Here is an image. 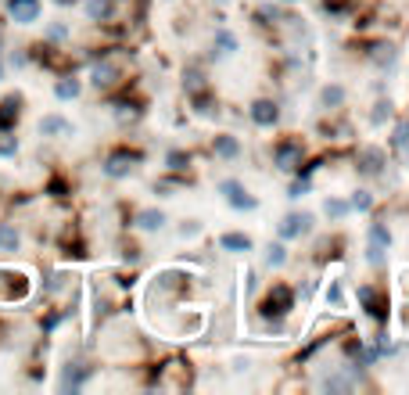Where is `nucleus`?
<instances>
[{"instance_id": "f257e3e1", "label": "nucleus", "mask_w": 409, "mask_h": 395, "mask_svg": "<svg viewBox=\"0 0 409 395\" xmlns=\"http://www.w3.org/2000/svg\"><path fill=\"white\" fill-rule=\"evenodd\" d=\"M387 244H392V234H387V226L384 223H374L370 226V244H366V259H370L374 266L384 262V252H387Z\"/></svg>"}, {"instance_id": "f03ea898", "label": "nucleus", "mask_w": 409, "mask_h": 395, "mask_svg": "<svg viewBox=\"0 0 409 395\" xmlns=\"http://www.w3.org/2000/svg\"><path fill=\"white\" fill-rule=\"evenodd\" d=\"M273 162H276V169H284V173H294L298 165H301V144H294V140H284V144H276V151H273Z\"/></svg>"}, {"instance_id": "7ed1b4c3", "label": "nucleus", "mask_w": 409, "mask_h": 395, "mask_svg": "<svg viewBox=\"0 0 409 395\" xmlns=\"http://www.w3.org/2000/svg\"><path fill=\"white\" fill-rule=\"evenodd\" d=\"M219 194H226V201L233 205V209H255V198H251L237 180H223V183H219Z\"/></svg>"}, {"instance_id": "20e7f679", "label": "nucleus", "mask_w": 409, "mask_h": 395, "mask_svg": "<svg viewBox=\"0 0 409 395\" xmlns=\"http://www.w3.org/2000/svg\"><path fill=\"white\" fill-rule=\"evenodd\" d=\"M8 11H11L15 22L29 26V22H36V18H40V0H11Z\"/></svg>"}, {"instance_id": "39448f33", "label": "nucleus", "mask_w": 409, "mask_h": 395, "mask_svg": "<svg viewBox=\"0 0 409 395\" xmlns=\"http://www.w3.org/2000/svg\"><path fill=\"white\" fill-rule=\"evenodd\" d=\"M309 216L306 212H301V216H284V223H280V237H284V241H291V237H301V234H306L309 230Z\"/></svg>"}, {"instance_id": "423d86ee", "label": "nucleus", "mask_w": 409, "mask_h": 395, "mask_svg": "<svg viewBox=\"0 0 409 395\" xmlns=\"http://www.w3.org/2000/svg\"><path fill=\"white\" fill-rule=\"evenodd\" d=\"M276 119H280V112H276L273 101H255L251 105V122L255 126H273Z\"/></svg>"}, {"instance_id": "0eeeda50", "label": "nucleus", "mask_w": 409, "mask_h": 395, "mask_svg": "<svg viewBox=\"0 0 409 395\" xmlns=\"http://www.w3.org/2000/svg\"><path fill=\"white\" fill-rule=\"evenodd\" d=\"M133 162H137V155H126V151H119V155H112V158L104 162V173L119 180V176H126L129 169H133Z\"/></svg>"}, {"instance_id": "6e6552de", "label": "nucleus", "mask_w": 409, "mask_h": 395, "mask_svg": "<svg viewBox=\"0 0 409 395\" xmlns=\"http://www.w3.org/2000/svg\"><path fill=\"white\" fill-rule=\"evenodd\" d=\"M381 165H384V155H381L377 148H362V155H359V169H362L366 176H377Z\"/></svg>"}, {"instance_id": "1a4fd4ad", "label": "nucleus", "mask_w": 409, "mask_h": 395, "mask_svg": "<svg viewBox=\"0 0 409 395\" xmlns=\"http://www.w3.org/2000/svg\"><path fill=\"white\" fill-rule=\"evenodd\" d=\"M40 133H43V137H58V133L69 137V133H72V122H65L61 115H47V119L40 122Z\"/></svg>"}, {"instance_id": "9d476101", "label": "nucleus", "mask_w": 409, "mask_h": 395, "mask_svg": "<svg viewBox=\"0 0 409 395\" xmlns=\"http://www.w3.org/2000/svg\"><path fill=\"white\" fill-rule=\"evenodd\" d=\"M212 148H215V155H219V158H237V155H241V144H237V137H230V133L215 137Z\"/></svg>"}, {"instance_id": "9b49d317", "label": "nucleus", "mask_w": 409, "mask_h": 395, "mask_svg": "<svg viewBox=\"0 0 409 395\" xmlns=\"http://www.w3.org/2000/svg\"><path fill=\"white\" fill-rule=\"evenodd\" d=\"M291 309V291L287 287H276L273 295H269V302H266V313H287Z\"/></svg>"}, {"instance_id": "f8f14e48", "label": "nucleus", "mask_w": 409, "mask_h": 395, "mask_svg": "<svg viewBox=\"0 0 409 395\" xmlns=\"http://www.w3.org/2000/svg\"><path fill=\"white\" fill-rule=\"evenodd\" d=\"M219 244L226 248V252H251V237L248 234H223Z\"/></svg>"}, {"instance_id": "ddd939ff", "label": "nucleus", "mask_w": 409, "mask_h": 395, "mask_svg": "<svg viewBox=\"0 0 409 395\" xmlns=\"http://www.w3.org/2000/svg\"><path fill=\"white\" fill-rule=\"evenodd\" d=\"M359 302L366 305V313H370V317H384V309H377V291L374 287H359Z\"/></svg>"}, {"instance_id": "4468645a", "label": "nucleus", "mask_w": 409, "mask_h": 395, "mask_svg": "<svg viewBox=\"0 0 409 395\" xmlns=\"http://www.w3.org/2000/svg\"><path fill=\"white\" fill-rule=\"evenodd\" d=\"M162 223H165V216L155 212V209H144V212L137 216V226H140V230H158Z\"/></svg>"}, {"instance_id": "2eb2a0df", "label": "nucleus", "mask_w": 409, "mask_h": 395, "mask_svg": "<svg viewBox=\"0 0 409 395\" xmlns=\"http://www.w3.org/2000/svg\"><path fill=\"white\" fill-rule=\"evenodd\" d=\"M86 15H90L94 22H101V18L112 15V0H86Z\"/></svg>"}, {"instance_id": "dca6fc26", "label": "nucleus", "mask_w": 409, "mask_h": 395, "mask_svg": "<svg viewBox=\"0 0 409 395\" xmlns=\"http://www.w3.org/2000/svg\"><path fill=\"white\" fill-rule=\"evenodd\" d=\"M115 83V65H94V87H112Z\"/></svg>"}, {"instance_id": "f3484780", "label": "nucleus", "mask_w": 409, "mask_h": 395, "mask_svg": "<svg viewBox=\"0 0 409 395\" xmlns=\"http://www.w3.org/2000/svg\"><path fill=\"white\" fill-rule=\"evenodd\" d=\"M0 248H4V252H15L18 248V230L8 223H0Z\"/></svg>"}, {"instance_id": "a211bd4d", "label": "nucleus", "mask_w": 409, "mask_h": 395, "mask_svg": "<svg viewBox=\"0 0 409 395\" xmlns=\"http://www.w3.org/2000/svg\"><path fill=\"white\" fill-rule=\"evenodd\" d=\"M392 144H395V148H409V119H402L399 126H395V133H392Z\"/></svg>"}, {"instance_id": "6ab92c4d", "label": "nucleus", "mask_w": 409, "mask_h": 395, "mask_svg": "<svg viewBox=\"0 0 409 395\" xmlns=\"http://www.w3.org/2000/svg\"><path fill=\"white\" fill-rule=\"evenodd\" d=\"M165 162H169V169H172V173H180V169H187V165H190V158H187L183 151H169Z\"/></svg>"}, {"instance_id": "aec40b11", "label": "nucleus", "mask_w": 409, "mask_h": 395, "mask_svg": "<svg viewBox=\"0 0 409 395\" xmlns=\"http://www.w3.org/2000/svg\"><path fill=\"white\" fill-rule=\"evenodd\" d=\"M319 101H323L327 108H331V105H341V101H344V90H341V87H327V90L319 94Z\"/></svg>"}, {"instance_id": "412c9836", "label": "nucleus", "mask_w": 409, "mask_h": 395, "mask_svg": "<svg viewBox=\"0 0 409 395\" xmlns=\"http://www.w3.org/2000/svg\"><path fill=\"white\" fill-rule=\"evenodd\" d=\"M183 87H187L190 94H201V90H205V76H201V72H187Z\"/></svg>"}, {"instance_id": "4be33fe9", "label": "nucleus", "mask_w": 409, "mask_h": 395, "mask_svg": "<svg viewBox=\"0 0 409 395\" xmlns=\"http://www.w3.org/2000/svg\"><path fill=\"white\" fill-rule=\"evenodd\" d=\"M54 90H58V97H65V101H69V97H76V94H79V83H76V79H61Z\"/></svg>"}, {"instance_id": "5701e85b", "label": "nucleus", "mask_w": 409, "mask_h": 395, "mask_svg": "<svg viewBox=\"0 0 409 395\" xmlns=\"http://www.w3.org/2000/svg\"><path fill=\"white\" fill-rule=\"evenodd\" d=\"M323 212H327L331 219H341L344 212H349V205H344V201H337V198H331L327 205H323Z\"/></svg>"}, {"instance_id": "b1692460", "label": "nucleus", "mask_w": 409, "mask_h": 395, "mask_svg": "<svg viewBox=\"0 0 409 395\" xmlns=\"http://www.w3.org/2000/svg\"><path fill=\"white\" fill-rule=\"evenodd\" d=\"M352 209H359V212H370V209H374V198L366 194V191H356V194H352Z\"/></svg>"}, {"instance_id": "393cba45", "label": "nucleus", "mask_w": 409, "mask_h": 395, "mask_svg": "<svg viewBox=\"0 0 409 395\" xmlns=\"http://www.w3.org/2000/svg\"><path fill=\"white\" fill-rule=\"evenodd\" d=\"M215 44L223 47V54H233V51H237V40H233L230 33H215Z\"/></svg>"}, {"instance_id": "a878e982", "label": "nucleus", "mask_w": 409, "mask_h": 395, "mask_svg": "<svg viewBox=\"0 0 409 395\" xmlns=\"http://www.w3.org/2000/svg\"><path fill=\"white\" fill-rule=\"evenodd\" d=\"M370 54H374L377 61H392V58H395V51H392V44H387V47H384V44H374V47H370Z\"/></svg>"}, {"instance_id": "bb28decb", "label": "nucleus", "mask_w": 409, "mask_h": 395, "mask_svg": "<svg viewBox=\"0 0 409 395\" xmlns=\"http://www.w3.org/2000/svg\"><path fill=\"white\" fill-rule=\"evenodd\" d=\"M284 259H287V255H284V244H273V248H269V266H280Z\"/></svg>"}, {"instance_id": "cd10ccee", "label": "nucleus", "mask_w": 409, "mask_h": 395, "mask_svg": "<svg viewBox=\"0 0 409 395\" xmlns=\"http://www.w3.org/2000/svg\"><path fill=\"white\" fill-rule=\"evenodd\" d=\"M306 191H309V183H306V180H294V183H291V191H287V198H301Z\"/></svg>"}, {"instance_id": "c85d7f7f", "label": "nucleus", "mask_w": 409, "mask_h": 395, "mask_svg": "<svg viewBox=\"0 0 409 395\" xmlns=\"http://www.w3.org/2000/svg\"><path fill=\"white\" fill-rule=\"evenodd\" d=\"M327 302H334V305H341V287L334 284L331 291H327Z\"/></svg>"}, {"instance_id": "c756f323", "label": "nucleus", "mask_w": 409, "mask_h": 395, "mask_svg": "<svg viewBox=\"0 0 409 395\" xmlns=\"http://www.w3.org/2000/svg\"><path fill=\"white\" fill-rule=\"evenodd\" d=\"M58 4H72V0H58Z\"/></svg>"}, {"instance_id": "7c9ffc66", "label": "nucleus", "mask_w": 409, "mask_h": 395, "mask_svg": "<svg viewBox=\"0 0 409 395\" xmlns=\"http://www.w3.org/2000/svg\"><path fill=\"white\" fill-rule=\"evenodd\" d=\"M0 76H4V69H0Z\"/></svg>"}, {"instance_id": "2f4dec72", "label": "nucleus", "mask_w": 409, "mask_h": 395, "mask_svg": "<svg viewBox=\"0 0 409 395\" xmlns=\"http://www.w3.org/2000/svg\"><path fill=\"white\" fill-rule=\"evenodd\" d=\"M0 44H4V40H0Z\"/></svg>"}]
</instances>
